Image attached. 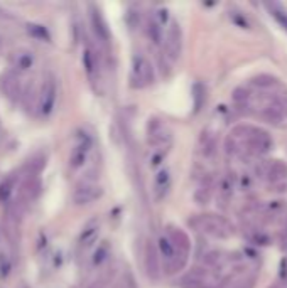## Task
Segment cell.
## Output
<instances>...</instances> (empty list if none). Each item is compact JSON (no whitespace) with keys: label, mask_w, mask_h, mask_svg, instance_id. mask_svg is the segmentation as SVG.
<instances>
[{"label":"cell","mask_w":287,"mask_h":288,"mask_svg":"<svg viewBox=\"0 0 287 288\" xmlns=\"http://www.w3.org/2000/svg\"><path fill=\"white\" fill-rule=\"evenodd\" d=\"M226 143H231L230 150L240 155H265L272 148V138L270 135L262 128L257 127H237L230 133Z\"/></svg>","instance_id":"1"},{"label":"cell","mask_w":287,"mask_h":288,"mask_svg":"<svg viewBox=\"0 0 287 288\" xmlns=\"http://www.w3.org/2000/svg\"><path fill=\"white\" fill-rule=\"evenodd\" d=\"M191 224L198 233L206 234L215 239H228L235 234L233 224L218 214H198L193 219H189Z\"/></svg>","instance_id":"2"},{"label":"cell","mask_w":287,"mask_h":288,"mask_svg":"<svg viewBox=\"0 0 287 288\" xmlns=\"http://www.w3.org/2000/svg\"><path fill=\"white\" fill-rule=\"evenodd\" d=\"M157 251H159L161 261H163V270L168 275H173V273L183 270L186 266L188 259L176 249V246L169 239L168 234L159 236V239H157Z\"/></svg>","instance_id":"3"},{"label":"cell","mask_w":287,"mask_h":288,"mask_svg":"<svg viewBox=\"0 0 287 288\" xmlns=\"http://www.w3.org/2000/svg\"><path fill=\"white\" fill-rule=\"evenodd\" d=\"M156 80L154 66L146 56L135 54L132 58V68H130V86L132 88H147L151 86Z\"/></svg>","instance_id":"4"},{"label":"cell","mask_w":287,"mask_h":288,"mask_svg":"<svg viewBox=\"0 0 287 288\" xmlns=\"http://www.w3.org/2000/svg\"><path fill=\"white\" fill-rule=\"evenodd\" d=\"M147 142L154 147V152H168L171 147V132L159 120H152L147 127Z\"/></svg>","instance_id":"5"},{"label":"cell","mask_w":287,"mask_h":288,"mask_svg":"<svg viewBox=\"0 0 287 288\" xmlns=\"http://www.w3.org/2000/svg\"><path fill=\"white\" fill-rule=\"evenodd\" d=\"M164 48H166V54H168L171 61H178L183 51V31L178 22H171L169 24L168 32H166V39H164Z\"/></svg>","instance_id":"6"},{"label":"cell","mask_w":287,"mask_h":288,"mask_svg":"<svg viewBox=\"0 0 287 288\" xmlns=\"http://www.w3.org/2000/svg\"><path fill=\"white\" fill-rule=\"evenodd\" d=\"M161 256L157 251V244L152 241L146 244V251H144V266H146V273L151 280H159L161 273H163V266H161Z\"/></svg>","instance_id":"7"},{"label":"cell","mask_w":287,"mask_h":288,"mask_svg":"<svg viewBox=\"0 0 287 288\" xmlns=\"http://www.w3.org/2000/svg\"><path fill=\"white\" fill-rule=\"evenodd\" d=\"M101 196H103V189L98 184L85 182L76 187L75 194H73V202L78 204V206H86V204L98 201Z\"/></svg>","instance_id":"8"},{"label":"cell","mask_w":287,"mask_h":288,"mask_svg":"<svg viewBox=\"0 0 287 288\" xmlns=\"http://www.w3.org/2000/svg\"><path fill=\"white\" fill-rule=\"evenodd\" d=\"M90 150H91V138H90V135H86V133H80V135H78V143H76V147L73 148L71 159H69V162H71V167L78 169V167H81L83 164H85Z\"/></svg>","instance_id":"9"},{"label":"cell","mask_w":287,"mask_h":288,"mask_svg":"<svg viewBox=\"0 0 287 288\" xmlns=\"http://www.w3.org/2000/svg\"><path fill=\"white\" fill-rule=\"evenodd\" d=\"M54 103H56V85H54L53 80H48L43 85V90H41L39 113L43 117H48L54 108Z\"/></svg>","instance_id":"10"},{"label":"cell","mask_w":287,"mask_h":288,"mask_svg":"<svg viewBox=\"0 0 287 288\" xmlns=\"http://www.w3.org/2000/svg\"><path fill=\"white\" fill-rule=\"evenodd\" d=\"M171 189V172L168 169H163L157 172V175L154 177V185H152V194L157 202H161L163 199L168 196Z\"/></svg>","instance_id":"11"},{"label":"cell","mask_w":287,"mask_h":288,"mask_svg":"<svg viewBox=\"0 0 287 288\" xmlns=\"http://www.w3.org/2000/svg\"><path fill=\"white\" fill-rule=\"evenodd\" d=\"M168 236H169V239L173 241V244L176 246V249H178V251L181 253L184 258L188 259V256H189V249H191V243H189L188 234L184 233L183 229H179V227L169 226Z\"/></svg>","instance_id":"12"},{"label":"cell","mask_w":287,"mask_h":288,"mask_svg":"<svg viewBox=\"0 0 287 288\" xmlns=\"http://www.w3.org/2000/svg\"><path fill=\"white\" fill-rule=\"evenodd\" d=\"M90 22H91V27H93V32L96 34V37L106 43V41L110 39L108 26H106V22H105L103 16H101V12L95 6L90 7Z\"/></svg>","instance_id":"13"},{"label":"cell","mask_w":287,"mask_h":288,"mask_svg":"<svg viewBox=\"0 0 287 288\" xmlns=\"http://www.w3.org/2000/svg\"><path fill=\"white\" fill-rule=\"evenodd\" d=\"M206 283V273L194 270L181 280V288H203Z\"/></svg>","instance_id":"14"},{"label":"cell","mask_w":287,"mask_h":288,"mask_svg":"<svg viewBox=\"0 0 287 288\" xmlns=\"http://www.w3.org/2000/svg\"><path fill=\"white\" fill-rule=\"evenodd\" d=\"M96 234H98V221L93 219L90 224L85 227V229H83V233L80 234V246L91 244V241L96 238Z\"/></svg>","instance_id":"15"},{"label":"cell","mask_w":287,"mask_h":288,"mask_svg":"<svg viewBox=\"0 0 287 288\" xmlns=\"http://www.w3.org/2000/svg\"><path fill=\"white\" fill-rule=\"evenodd\" d=\"M147 34H149V39L154 44H161L163 43V24L157 21L156 17L151 19L149 26H147Z\"/></svg>","instance_id":"16"},{"label":"cell","mask_w":287,"mask_h":288,"mask_svg":"<svg viewBox=\"0 0 287 288\" xmlns=\"http://www.w3.org/2000/svg\"><path fill=\"white\" fill-rule=\"evenodd\" d=\"M267 9L270 11V16L282 26V29L287 31V12L284 11V7L275 2H272V4H267Z\"/></svg>","instance_id":"17"},{"label":"cell","mask_w":287,"mask_h":288,"mask_svg":"<svg viewBox=\"0 0 287 288\" xmlns=\"http://www.w3.org/2000/svg\"><path fill=\"white\" fill-rule=\"evenodd\" d=\"M83 63H85V69H86L88 76L95 78L98 64H96V56L93 54V51H91V49H85V54H83Z\"/></svg>","instance_id":"18"},{"label":"cell","mask_w":287,"mask_h":288,"mask_svg":"<svg viewBox=\"0 0 287 288\" xmlns=\"http://www.w3.org/2000/svg\"><path fill=\"white\" fill-rule=\"evenodd\" d=\"M108 254H110V244H108V241H103V243L96 248V251L93 253L91 264H93V266H100V264L108 258Z\"/></svg>","instance_id":"19"},{"label":"cell","mask_w":287,"mask_h":288,"mask_svg":"<svg viewBox=\"0 0 287 288\" xmlns=\"http://www.w3.org/2000/svg\"><path fill=\"white\" fill-rule=\"evenodd\" d=\"M252 85L262 88V90H268V88H272V86L277 85V80H275L274 76H268V74H260V76L253 78Z\"/></svg>","instance_id":"20"},{"label":"cell","mask_w":287,"mask_h":288,"mask_svg":"<svg viewBox=\"0 0 287 288\" xmlns=\"http://www.w3.org/2000/svg\"><path fill=\"white\" fill-rule=\"evenodd\" d=\"M2 86H6L7 85V88L4 90V93H6L7 96H14L17 93V78L16 76H12V74H9V76H6L2 80V83H0Z\"/></svg>","instance_id":"21"},{"label":"cell","mask_w":287,"mask_h":288,"mask_svg":"<svg viewBox=\"0 0 287 288\" xmlns=\"http://www.w3.org/2000/svg\"><path fill=\"white\" fill-rule=\"evenodd\" d=\"M29 32L32 36L39 37V39H44V41L49 39L48 31H46V27H43V26H29Z\"/></svg>","instance_id":"22"},{"label":"cell","mask_w":287,"mask_h":288,"mask_svg":"<svg viewBox=\"0 0 287 288\" xmlns=\"http://www.w3.org/2000/svg\"><path fill=\"white\" fill-rule=\"evenodd\" d=\"M17 66L21 69H29L32 66V56L31 54H21L17 58Z\"/></svg>","instance_id":"23"},{"label":"cell","mask_w":287,"mask_h":288,"mask_svg":"<svg viewBox=\"0 0 287 288\" xmlns=\"http://www.w3.org/2000/svg\"><path fill=\"white\" fill-rule=\"evenodd\" d=\"M11 197V184L9 182H2L0 184V201H9Z\"/></svg>","instance_id":"24"},{"label":"cell","mask_w":287,"mask_h":288,"mask_svg":"<svg viewBox=\"0 0 287 288\" xmlns=\"http://www.w3.org/2000/svg\"><path fill=\"white\" fill-rule=\"evenodd\" d=\"M9 271H11V264L6 263V259L0 258V276L6 278L9 275Z\"/></svg>","instance_id":"25"}]
</instances>
